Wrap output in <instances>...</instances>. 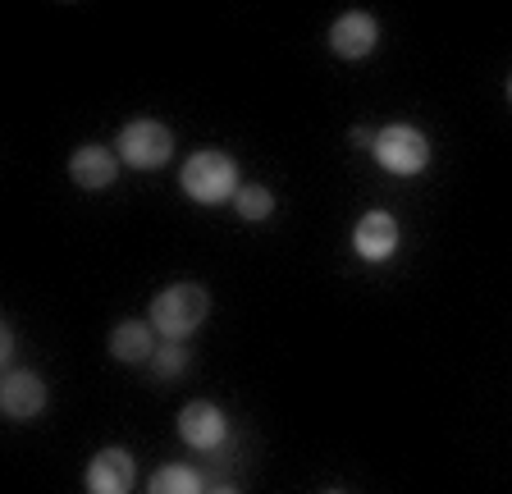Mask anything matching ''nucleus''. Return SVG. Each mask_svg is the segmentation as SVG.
Listing matches in <instances>:
<instances>
[{"mask_svg": "<svg viewBox=\"0 0 512 494\" xmlns=\"http://www.w3.org/2000/svg\"><path fill=\"white\" fill-rule=\"evenodd\" d=\"M179 188L192 202L220 206V202H234L243 183H238L234 156H224V151H192L179 170Z\"/></svg>", "mask_w": 512, "mask_h": 494, "instance_id": "f257e3e1", "label": "nucleus"}, {"mask_svg": "<svg viewBox=\"0 0 512 494\" xmlns=\"http://www.w3.org/2000/svg\"><path fill=\"white\" fill-rule=\"evenodd\" d=\"M206 312H211V293L202 284H170L165 293L151 298V325L156 334H165L170 344L188 339L192 330H202Z\"/></svg>", "mask_w": 512, "mask_h": 494, "instance_id": "f03ea898", "label": "nucleus"}, {"mask_svg": "<svg viewBox=\"0 0 512 494\" xmlns=\"http://www.w3.org/2000/svg\"><path fill=\"white\" fill-rule=\"evenodd\" d=\"M119 161L133 165V170H160V165L174 156V133L160 124V119H133L119 129Z\"/></svg>", "mask_w": 512, "mask_h": 494, "instance_id": "7ed1b4c3", "label": "nucleus"}, {"mask_svg": "<svg viewBox=\"0 0 512 494\" xmlns=\"http://www.w3.org/2000/svg\"><path fill=\"white\" fill-rule=\"evenodd\" d=\"M375 161L389 174L412 179V174H421L430 165V142H426V133L412 129V124H389V129L375 133Z\"/></svg>", "mask_w": 512, "mask_h": 494, "instance_id": "20e7f679", "label": "nucleus"}, {"mask_svg": "<svg viewBox=\"0 0 512 494\" xmlns=\"http://www.w3.org/2000/svg\"><path fill=\"white\" fill-rule=\"evenodd\" d=\"M179 440L197 453H215L229 440V421H224V412L215 408V403L197 398V403H188V408L179 412Z\"/></svg>", "mask_w": 512, "mask_h": 494, "instance_id": "39448f33", "label": "nucleus"}, {"mask_svg": "<svg viewBox=\"0 0 512 494\" xmlns=\"http://www.w3.org/2000/svg\"><path fill=\"white\" fill-rule=\"evenodd\" d=\"M138 481V462L128 449H101L92 462H87V494H128Z\"/></svg>", "mask_w": 512, "mask_h": 494, "instance_id": "423d86ee", "label": "nucleus"}, {"mask_svg": "<svg viewBox=\"0 0 512 494\" xmlns=\"http://www.w3.org/2000/svg\"><path fill=\"white\" fill-rule=\"evenodd\" d=\"M375 42H380V23H375V14H366V10L339 14L334 28H330V46H334V55H343V60H362V55H371Z\"/></svg>", "mask_w": 512, "mask_h": 494, "instance_id": "0eeeda50", "label": "nucleus"}, {"mask_svg": "<svg viewBox=\"0 0 512 494\" xmlns=\"http://www.w3.org/2000/svg\"><path fill=\"white\" fill-rule=\"evenodd\" d=\"M352 252L362 261H389L398 252V220L389 211H366L352 229Z\"/></svg>", "mask_w": 512, "mask_h": 494, "instance_id": "6e6552de", "label": "nucleus"}, {"mask_svg": "<svg viewBox=\"0 0 512 494\" xmlns=\"http://www.w3.org/2000/svg\"><path fill=\"white\" fill-rule=\"evenodd\" d=\"M0 408L10 421H32L46 408V380L37 371H10L0 385Z\"/></svg>", "mask_w": 512, "mask_h": 494, "instance_id": "1a4fd4ad", "label": "nucleus"}, {"mask_svg": "<svg viewBox=\"0 0 512 494\" xmlns=\"http://www.w3.org/2000/svg\"><path fill=\"white\" fill-rule=\"evenodd\" d=\"M119 174V151L110 147H96V142H87V147H78L74 156H69V179L78 183V188H87V193H101V188H110Z\"/></svg>", "mask_w": 512, "mask_h": 494, "instance_id": "9d476101", "label": "nucleus"}, {"mask_svg": "<svg viewBox=\"0 0 512 494\" xmlns=\"http://www.w3.org/2000/svg\"><path fill=\"white\" fill-rule=\"evenodd\" d=\"M156 325H147V321H124V325H115L110 330V353L119 357V362H151L156 357Z\"/></svg>", "mask_w": 512, "mask_h": 494, "instance_id": "9b49d317", "label": "nucleus"}, {"mask_svg": "<svg viewBox=\"0 0 512 494\" xmlns=\"http://www.w3.org/2000/svg\"><path fill=\"white\" fill-rule=\"evenodd\" d=\"M147 494H206V485H202L197 467H188V462H165V467L151 476Z\"/></svg>", "mask_w": 512, "mask_h": 494, "instance_id": "f8f14e48", "label": "nucleus"}, {"mask_svg": "<svg viewBox=\"0 0 512 494\" xmlns=\"http://www.w3.org/2000/svg\"><path fill=\"white\" fill-rule=\"evenodd\" d=\"M234 211L243 215V220H266V215L275 211V193L261 188V183H243L234 197Z\"/></svg>", "mask_w": 512, "mask_h": 494, "instance_id": "ddd939ff", "label": "nucleus"}, {"mask_svg": "<svg viewBox=\"0 0 512 494\" xmlns=\"http://www.w3.org/2000/svg\"><path fill=\"white\" fill-rule=\"evenodd\" d=\"M183 366H188V348H179V344H160L156 357H151V371H156L160 380H174Z\"/></svg>", "mask_w": 512, "mask_h": 494, "instance_id": "4468645a", "label": "nucleus"}, {"mask_svg": "<svg viewBox=\"0 0 512 494\" xmlns=\"http://www.w3.org/2000/svg\"><path fill=\"white\" fill-rule=\"evenodd\" d=\"M10 353H14V330L5 325V330H0V357H10Z\"/></svg>", "mask_w": 512, "mask_h": 494, "instance_id": "2eb2a0df", "label": "nucleus"}, {"mask_svg": "<svg viewBox=\"0 0 512 494\" xmlns=\"http://www.w3.org/2000/svg\"><path fill=\"white\" fill-rule=\"evenodd\" d=\"M352 147H375V138L366 129H352Z\"/></svg>", "mask_w": 512, "mask_h": 494, "instance_id": "dca6fc26", "label": "nucleus"}, {"mask_svg": "<svg viewBox=\"0 0 512 494\" xmlns=\"http://www.w3.org/2000/svg\"><path fill=\"white\" fill-rule=\"evenodd\" d=\"M206 494H238L234 485H220V490H206Z\"/></svg>", "mask_w": 512, "mask_h": 494, "instance_id": "f3484780", "label": "nucleus"}, {"mask_svg": "<svg viewBox=\"0 0 512 494\" xmlns=\"http://www.w3.org/2000/svg\"><path fill=\"white\" fill-rule=\"evenodd\" d=\"M508 101H512V78H508Z\"/></svg>", "mask_w": 512, "mask_h": 494, "instance_id": "a211bd4d", "label": "nucleus"}, {"mask_svg": "<svg viewBox=\"0 0 512 494\" xmlns=\"http://www.w3.org/2000/svg\"><path fill=\"white\" fill-rule=\"evenodd\" d=\"M330 494H343V490H330Z\"/></svg>", "mask_w": 512, "mask_h": 494, "instance_id": "6ab92c4d", "label": "nucleus"}]
</instances>
